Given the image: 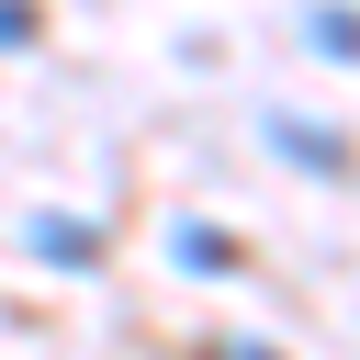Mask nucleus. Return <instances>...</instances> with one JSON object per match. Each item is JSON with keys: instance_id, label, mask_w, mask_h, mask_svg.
Masks as SVG:
<instances>
[{"instance_id": "f257e3e1", "label": "nucleus", "mask_w": 360, "mask_h": 360, "mask_svg": "<svg viewBox=\"0 0 360 360\" xmlns=\"http://www.w3.org/2000/svg\"><path fill=\"white\" fill-rule=\"evenodd\" d=\"M22 34H34V11H22V0H0V45H22Z\"/></svg>"}]
</instances>
